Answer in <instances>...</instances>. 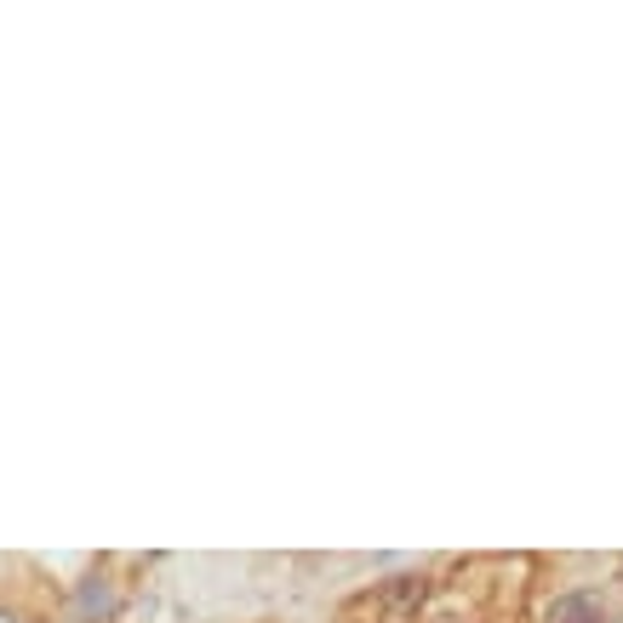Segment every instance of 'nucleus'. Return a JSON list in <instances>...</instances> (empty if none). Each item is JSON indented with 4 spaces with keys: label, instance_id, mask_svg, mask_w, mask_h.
<instances>
[{
    "label": "nucleus",
    "instance_id": "nucleus-1",
    "mask_svg": "<svg viewBox=\"0 0 623 623\" xmlns=\"http://www.w3.org/2000/svg\"><path fill=\"white\" fill-rule=\"evenodd\" d=\"M550 623H601V595H561L550 607Z\"/></svg>",
    "mask_w": 623,
    "mask_h": 623
},
{
    "label": "nucleus",
    "instance_id": "nucleus-2",
    "mask_svg": "<svg viewBox=\"0 0 623 623\" xmlns=\"http://www.w3.org/2000/svg\"><path fill=\"white\" fill-rule=\"evenodd\" d=\"M0 623H17V618H12V612H0Z\"/></svg>",
    "mask_w": 623,
    "mask_h": 623
}]
</instances>
